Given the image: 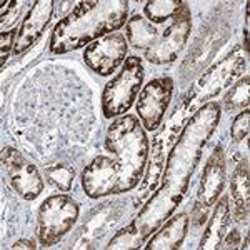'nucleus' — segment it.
Here are the masks:
<instances>
[{"label": "nucleus", "mask_w": 250, "mask_h": 250, "mask_svg": "<svg viewBox=\"0 0 250 250\" xmlns=\"http://www.w3.org/2000/svg\"><path fill=\"white\" fill-rule=\"evenodd\" d=\"M127 52L128 42L125 35L114 32L88 43L83 50V62L92 72L102 77H108L120 65H124Z\"/></svg>", "instance_id": "9"}, {"label": "nucleus", "mask_w": 250, "mask_h": 250, "mask_svg": "<svg viewBox=\"0 0 250 250\" xmlns=\"http://www.w3.org/2000/svg\"><path fill=\"white\" fill-rule=\"evenodd\" d=\"M144 77L142 59L135 55L125 59L119 74L104 87L100 105L105 119H117L130 110L144 85Z\"/></svg>", "instance_id": "4"}, {"label": "nucleus", "mask_w": 250, "mask_h": 250, "mask_svg": "<svg viewBox=\"0 0 250 250\" xmlns=\"http://www.w3.org/2000/svg\"><path fill=\"white\" fill-rule=\"evenodd\" d=\"M242 249H245V250L249 249V235L245 237V242H244V245H242Z\"/></svg>", "instance_id": "26"}, {"label": "nucleus", "mask_w": 250, "mask_h": 250, "mask_svg": "<svg viewBox=\"0 0 250 250\" xmlns=\"http://www.w3.org/2000/svg\"><path fill=\"white\" fill-rule=\"evenodd\" d=\"M190 219L185 212L170 215L157 229V233L148 239L144 249L147 250H179L187 237Z\"/></svg>", "instance_id": "13"}, {"label": "nucleus", "mask_w": 250, "mask_h": 250, "mask_svg": "<svg viewBox=\"0 0 250 250\" xmlns=\"http://www.w3.org/2000/svg\"><path fill=\"white\" fill-rule=\"evenodd\" d=\"M230 197L233 202V207L230 208V215H233V219L237 222L247 220L250 208V170L247 157L240 160L232 173Z\"/></svg>", "instance_id": "14"}, {"label": "nucleus", "mask_w": 250, "mask_h": 250, "mask_svg": "<svg viewBox=\"0 0 250 250\" xmlns=\"http://www.w3.org/2000/svg\"><path fill=\"white\" fill-rule=\"evenodd\" d=\"M80 184L90 199H102L115 195L117 192V170L114 160L108 155H97L85 165L80 175Z\"/></svg>", "instance_id": "10"}, {"label": "nucleus", "mask_w": 250, "mask_h": 250, "mask_svg": "<svg viewBox=\"0 0 250 250\" xmlns=\"http://www.w3.org/2000/svg\"><path fill=\"white\" fill-rule=\"evenodd\" d=\"M230 197L222 195L219 200L213 205V213L210 217L207 229H205L202 240L199 244V249L202 250H210V249H219L222 239H224L225 232L230 224V205H229Z\"/></svg>", "instance_id": "15"}, {"label": "nucleus", "mask_w": 250, "mask_h": 250, "mask_svg": "<svg viewBox=\"0 0 250 250\" xmlns=\"http://www.w3.org/2000/svg\"><path fill=\"white\" fill-rule=\"evenodd\" d=\"M239 244H240V233H239V230H235V229H233L232 232H229L227 235H224V239H222L219 249L235 250V249H239Z\"/></svg>", "instance_id": "24"}, {"label": "nucleus", "mask_w": 250, "mask_h": 250, "mask_svg": "<svg viewBox=\"0 0 250 250\" xmlns=\"http://www.w3.org/2000/svg\"><path fill=\"white\" fill-rule=\"evenodd\" d=\"M249 92H250V77L245 74L235 85H232L230 90L224 97V108L227 112L244 110L249 108Z\"/></svg>", "instance_id": "19"}, {"label": "nucleus", "mask_w": 250, "mask_h": 250, "mask_svg": "<svg viewBox=\"0 0 250 250\" xmlns=\"http://www.w3.org/2000/svg\"><path fill=\"white\" fill-rule=\"evenodd\" d=\"M180 5H182L180 0H150V2L145 3L144 14L148 22L164 23L165 20L173 19Z\"/></svg>", "instance_id": "18"}, {"label": "nucleus", "mask_w": 250, "mask_h": 250, "mask_svg": "<svg viewBox=\"0 0 250 250\" xmlns=\"http://www.w3.org/2000/svg\"><path fill=\"white\" fill-rule=\"evenodd\" d=\"M192 32V12L187 2H182L180 9L173 15V22L160 34L159 40L148 50H145V59L154 65L173 62L187 43Z\"/></svg>", "instance_id": "6"}, {"label": "nucleus", "mask_w": 250, "mask_h": 250, "mask_svg": "<svg viewBox=\"0 0 250 250\" xmlns=\"http://www.w3.org/2000/svg\"><path fill=\"white\" fill-rule=\"evenodd\" d=\"M12 250H17V249H29V250H34L37 249V245H35L34 240H29V239H20L15 242L14 245H10Z\"/></svg>", "instance_id": "25"}, {"label": "nucleus", "mask_w": 250, "mask_h": 250, "mask_svg": "<svg viewBox=\"0 0 250 250\" xmlns=\"http://www.w3.org/2000/svg\"><path fill=\"white\" fill-rule=\"evenodd\" d=\"M79 204L67 193L50 195L40 204L37 213V237L43 247L59 244L79 219Z\"/></svg>", "instance_id": "5"}, {"label": "nucleus", "mask_w": 250, "mask_h": 250, "mask_svg": "<svg viewBox=\"0 0 250 250\" xmlns=\"http://www.w3.org/2000/svg\"><path fill=\"white\" fill-rule=\"evenodd\" d=\"M140 242H142V237L137 230L135 222L132 220L127 227L120 229L115 233L114 239L108 242L107 249H137L140 245Z\"/></svg>", "instance_id": "21"}, {"label": "nucleus", "mask_w": 250, "mask_h": 250, "mask_svg": "<svg viewBox=\"0 0 250 250\" xmlns=\"http://www.w3.org/2000/svg\"><path fill=\"white\" fill-rule=\"evenodd\" d=\"M19 29H12L9 32H2L0 34V67L3 68L7 59H9L10 52L15 47V40H17Z\"/></svg>", "instance_id": "23"}, {"label": "nucleus", "mask_w": 250, "mask_h": 250, "mask_svg": "<svg viewBox=\"0 0 250 250\" xmlns=\"http://www.w3.org/2000/svg\"><path fill=\"white\" fill-rule=\"evenodd\" d=\"M220 117V104L207 102L185 124L182 134L168 152L162 182L134 219L142 240L148 239V235L175 212L179 204L187 195L192 173L195 172L204 147L215 132Z\"/></svg>", "instance_id": "1"}, {"label": "nucleus", "mask_w": 250, "mask_h": 250, "mask_svg": "<svg viewBox=\"0 0 250 250\" xmlns=\"http://www.w3.org/2000/svg\"><path fill=\"white\" fill-rule=\"evenodd\" d=\"M127 0H87L54 27L48 40L52 54H67L87 47L104 35L114 34L127 23Z\"/></svg>", "instance_id": "2"}, {"label": "nucleus", "mask_w": 250, "mask_h": 250, "mask_svg": "<svg viewBox=\"0 0 250 250\" xmlns=\"http://www.w3.org/2000/svg\"><path fill=\"white\" fill-rule=\"evenodd\" d=\"M55 2L52 0H37L32 3V7L27 12L25 19L22 20L17 32V40H15L14 54L22 55L32 45L39 42V39L43 35L47 25L52 20Z\"/></svg>", "instance_id": "12"}, {"label": "nucleus", "mask_w": 250, "mask_h": 250, "mask_svg": "<svg viewBox=\"0 0 250 250\" xmlns=\"http://www.w3.org/2000/svg\"><path fill=\"white\" fill-rule=\"evenodd\" d=\"M105 148L117 159V192H130L139 185L148 160V137L139 117L125 114L112 120L107 128Z\"/></svg>", "instance_id": "3"}, {"label": "nucleus", "mask_w": 250, "mask_h": 250, "mask_svg": "<svg viewBox=\"0 0 250 250\" xmlns=\"http://www.w3.org/2000/svg\"><path fill=\"white\" fill-rule=\"evenodd\" d=\"M45 179L55 188L62 192H68L72 188L75 179V170L67 164H55L45 168Z\"/></svg>", "instance_id": "20"}, {"label": "nucleus", "mask_w": 250, "mask_h": 250, "mask_svg": "<svg viewBox=\"0 0 250 250\" xmlns=\"http://www.w3.org/2000/svg\"><path fill=\"white\" fill-rule=\"evenodd\" d=\"M173 94V80L167 75L152 79L142 87L135 104V110L142 127L154 132L162 125L165 112L170 105Z\"/></svg>", "instance_id": "7"}, {"label": "nucleus", "mask_w": 250, "mask_h": 250, "mask_svg": "<svg viewBox=\"0 0 250 250\" xmlns=\"http://www.w3.org/2000/svg\"><path fill=\"white\" fill-rule=\"evenodd\" d=\"M225 63H227V60H225V62H222L220 65H219V70H220L219 74H220L222 80H224V83H229V82H232V79H233V77H237V75H239L240 72L244 70V65H245V63H240V65L233 67L232 70H227V72L224 70V68H225ZM199 87H200V97H204L202 100H205L207 97L215 95L217 92L220 90L219 85H217V72H215V67H213L212 70H208L207 74H205L204 77L200 79Z\"/></svg>", "instance_id": "17"}, {"label": "nucleus", "mask_w": 250, "mask_h": 250, "mask_svg": "<svg viewBox=\"0 0 250 250\" xmlns=\"http://www.w3.org/2000/svg\"><path fill=\"white\" fill-rule=\"evenodd\" d=\"M125 35L130 45L137 50H148L159 40L160 32L157 30L155 23L148 22L144 15H134L125 23Z\"/></svg>", "instance_id": "16"}, {"label": "nucleus", "mask_w": 250, "mask_h": 250, "mask_svg": "<svg viewBox=\"0 0 250 250\" xmlns=\"http://www.w3.org/2000/svg\"><path fill=\"white\" fill-rule=\"evenodd\" d=\"M249 124H250V110L249 108H244L239 114L235 115L232 122V128H230V135L233 139V142H242L244 139H247L249 135Z\"/></svg>", "instance_id": "22"}, {"label": "nucleus", "mask_w": 250, "mask_h": 250, "mask_svg": "<svg viewBox=\"0 0 250 250\" xmlns=\"http://www.w3.org/2000/svg\"><path fill=\"white\" fill-rule=\"evenodd\" d=\"M225 179H227L225 154H224V148L220 145H217L204 167L195 205L205 208V210H210L217 200H219L222 192H224Z\"/></svg>", "instance_id": "11"}, {"label": "nucleus", "mask_w": 250, "mask_h": 250, "mask_svg": "<svg viewBox=\"0 0 250 250\" xmlns=\"http://www.w3.org/2000/svg\"><path fill=\"white\" fill-rule=\"evenodd\" d=\"M2 165L9 184L25 200H35L43 192V179L37 165L27 160L17 148H2Z\"/></svg>", "instance_id": "8"}]
</instances>
